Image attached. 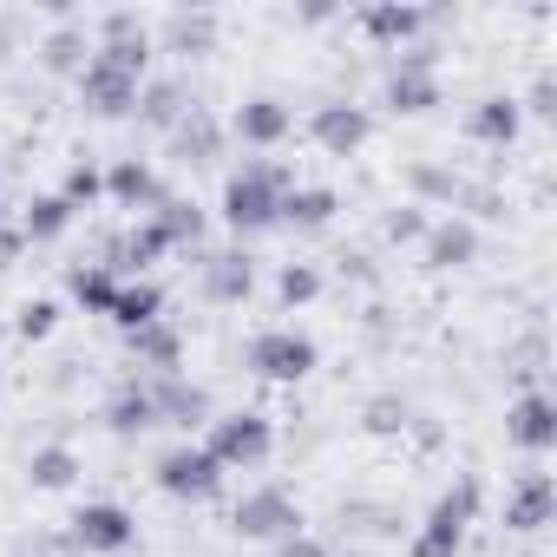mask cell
<instances>
[{
	"mask_svg": "<svg viewBox=\"0 0 557 557\" xmlns=\"http://www.w3.org/2000/svg\"><path fill=\"white\" fill-rule=\"evenodd\" d=\"M472 511H479V479H459V485L426 511V524L413 531L407 557H459V544H466V531H472Z\"/></svg>",
	"mask_w": 557,
	"mask_h": 557,
	"instance_id": "cell-3",
	"label": "cell"
},
{
	"mask_svg": "<svg viewBox=\"0 0 557 557\" xmlns=\"http://www.w3.org/2000/svg\"><path fill=\"white\" fill-rule=\"evenodd\" d=\"M505 433L524 446V453H550L557 446V407H550V394H518V407L505 413Z\"/></svg>",
	"mask_w": 557,
	"mask_h": 557,
	"instance_id": "cell-12",
	"label": "cell"
},
{
	"mask_svg": "<svg viewBox=\"0 0 557 557\" xmlns=\"http://www.w3.org/2000/svg\"><path fill=\"white\" fill-rule=\"evenodd\" d=\"M335 216V190H315V184H296L283 197V223H302V230H322Z\"/></svg>",
	"mask_w": 557,
	"mask_h": 557,
	"instance_id": "cell-30",
	"label": "cell"
},
{
	"mask_svg": "<svg viewBox=\"0 0 557 557\" xmlns=\"http://www.w3.org/2000/svg\"><path fill=\"white\" fill-rule=\"evenodd\" d=\"M289 106L283 99H249V106H236V119H230V132L243 138V145H283L289 138Z\"/></svg>",
	"mask_w": 557,
	"mask_h": 557,
	"instance_id": "cell-16",
	"label": "cell"
},
{
	"mask_svg": "<svg viewBox=\"0 0 557 557\" xmlns=\"http://www.w3.org/2000/svg\"><path fill=\"white\" fill-rule=\"evenodd\" d=\"M106 197H112V203H125V210H158V203H164V190H158L151 164H138V158H119V164L106 171Z\"/></svg>",
	"mask_w": 557,
	"mask_h": 557,
	"instance_id": "cell-17",
	"label": "cell"
},
{
	"mask_svg": "<svg viewBox=\"0 0 557 557\" xmlns=\"http://www.w3.org/2000/svg\"><path fill=\"white\" fill-rule=\"evenodd\" d=\"M407 177H413V190H420L426 203H459V197H466V203H492V197H479V190H466V184H459L453 171H440V164H413Z\"/></svg>",
	"mask_w": 557,
	"mask_h": 557,
	"instance_id": "cell-29",
	"label": "cell"
},
{
	"mask_svg": "<svg viewBox=\"0 0 557 557\" xmlns=\"http://www.w3.org/2000/svg\"><path fill=\"white\" fill-rule=\"evenodd\" d=\"M40 60H47L53 73H86V60H92V34L73 21V27H60V34L40 47Z\"/></svg>",
	"mask_w": 557,
	"mask_h": 557,
	"instance_id": "cell-26",
	"label": "cell"
},
{
	"mask_svg": "<svg viewBox=\"0 0 557 557\" xmlns=\"http://www.w3.org/2000/svg\"><path fill=\"white\" fill-rule=\"evenodd\" d=\"M249 368H256L262 381H302V374L315 368V342L296 335V329H269V335L249 342Z\"/></svg>",
	"mask_w": 557,
	"mask_h": 557,
	"instance_id": "cell-5",
	"label": "cell"
},
{
	"mask_svg": "<svg viewBox=\"0 0 557 557\" xmlns=\"http://www.w3.org/2000/svg\"><path fill=\"white\" fill-rule=\"evenodd\" d=\"M106 426H112V433H145V426H158L151 381H125V387L112 394V407H106Z\"/></svg>",
	"mask_w": 557,
	"mask_h": 557,
	"instance_id": "cell-21",
	"label": "cell"
},
{
	"mask_svg": "<svg viewBox=\"0 0 557 557\" xmlns=\"http://www.w3.org/2000/svg\"><path fill=\"white\" fill-rule=\"evenodd\" d=\"M466 132L485 138V145H511L518 138V99H479L472 119H466Z\"/></svg>",
	"mask_w": 557,
	"mask_h": 557,
	"instance_id": "cell-22",
	"label": "cell"
},
{
	"mask_svg": "<svg viewBox=\"0 0 557 557\" xmlns=\"http://www.w3.org/2000/svg\"><path fill=\"white\" fill-rule=\"evenodd\" d=\"M433 60H440L433 47H407V53H400L394 79H387V106H394V112H426V106H440Z\"/></svg>",
	"mask_w": 557,
	"mask_h": 557,
	"instance_id": "cell-8",
	"label": "cell"
},
{
	"mask_svg": "<svg viewBox=\"0 0 557 557\" xmlns=\"http://www.w3.org/2000/svg\"><path fill=\"white\" fill-rule=\"evenodd\" d=\"M322 296V269L315 262H289L283 269V302H315Z\"/></svg>",
	"mask_w": 557,
	"mask_h": 557,
	"instance_id": "cell-35",
	"label": "cell"
},
{
	"mask_svg": "<svg viewBox=\"0 0 557 557\" xmlns=\"http://www.w3.org/2000/svg\"><path fill=\"white\" fill-rule=\"evenodd\" d=\"M138 537V518L125 505H86L73 518V550H125Z\"/></svg>",
	"mask_w": 557,
	"mask_h": 557,
	"instance_id": "cell-10",
	"label": "cell"
},
{
	"mask_svg": "<svg viewBox=\"0 0 557 557\" xmlns=\"http://www.w3.org/2000/svg\"><path fill=\"white\" fill-rule=\"evenodd\" d=\"M269 420L262 413H223V420H210V440H203V453L216 459V466H256V459H269Z\"/></svg>",
	"mask_w": 557,
	"mask_h": 557,
	"instance_id": "cell-4",
	"label": "cell"
},
{
	"mask_svg": "<svg viewBox=\"0 0 557 557\" xmlns=\"http://www.w3.org/2000/svg\"><path fill=\"white\" fill-rule=\"evenodd\" d=\"M151 223H158V236H164L171 249H177V243H197V236H203V210H197V203H184V197H164Z\"/></svg>",
	"mask_w": 557,
	"mask_h": 557,
	"instance_id": "cell-31",
	"label": "cell"
},
{
	"mask_svg": "<svg viewBox=\"0 0 557 557\" xmlns=\"http://www.w3.org/2000/svg\"><path fill=\"white\" fill-rule=\"evenodd\" d=\"M283 557H329V544H322V537H309V531H296V537L283 544Z\"/></svg>",
	"mask_w": 557,
	"mask_h": 557,
	"instance_id": "cell-40",
	"label": "cell"
},
{
	"mask_svg": "<svg viewBox=\"0 0 557 557\" xmlns=\"http://www.w3.org/2000/svg\"><path fill=\"white\" fill-rule=\"evenodd\" d=\"M119 40H145V21L138 14H106L99 21V47H119Z\"/></svg>",
	"mask_w": 557,
	"mask_h": 557,
	"instance_id": "cell-38",
	"label": "cell"
},
{
	"mask_svg": "<svg viewBox=\"0 0 557 557\" xmlns=\"http://www.w3.org/2000/svg\"><path fill=\"white\" fill-rule=\"evenodd\" d=\"M361 27H368L381 47H400V40H413V34L426 27V14H420V8H368Z\"/></svg>",
	"mask_w": 557,
	"mask_h": 557,
	"instance_id": "cell-25",
	"label": "cell"
},
{
	"mask_svg": "<svg viewBox=\"0 0 557 557\" xmlns=\"http://www.w3.org/2000/svg\"><path fill=\"white\" fill-rule=\"evenodd\" d=\"M158 40H164V53H210V40H216V14H171Z\"/></svg>",
	"mask_w": 557,
	"mask_h": 557,
	"instance_id": "cell-23",
	"label": "cell"
},
{
	"mask_svg": "<svg viewBox=\"0 0 557 557\" xmlns=\"http://www.w3.org/2000/svg\"><path fill=\"white\" fill-rule=\"evenodd\" d=\"M472 256H479V230L466 216H446V223L426 230V262L433 269H466Z\"/></svg>",
	"mask_w": 557,
	"mask_h": 557,
	"instance_id": "cell-18",
	"label": "cell"
},
{
	"mask_svg": "<svg viewBox=\"0 0 557 557\" xmlns=\"http://www.w3.org/2000/svg\"><path fill=\"white\" fill-rule=\"evenodd\" d=\"M550 524V479L544 472H524L511 492H505V531H544Z\"/></svg>",
	"mask_w": 557,
	"mask_h": 557,
	"instance_id": "cell-15",
	"label": "cell"
},
{
	"mask_svg": "<svg viewBox=\"0 0 557 557\" xmlns=\"http://www.w3.org/2000/svg\"><path fill=\"white\" fill-rule=\"evenodd\" d=\"M27 249V236H21V223H0V269H8L14 256Z\"/></svg>",
	"mask_w": 557,
	"mask_h": 557,
	"instance_id": "cell-39",
	"label": "cell"
},
{
	"mask_svg": "<svg viewBox=\"0 0 557 557\" xmlns=\"http://www.w3.org/2000/svg\"><path fill=\"white\" fill-rule=\"evenodd\" d=\"M14 329H21V335H27V342H47V335H53V329H60V309H53V302H27V309H21V322H14Z\"/></svg>",
	"mask_w": 557,
	"mask_h": 557,
	"instance_id": "cell-37",
	"label": "cell"
},
{
	"mask_svg": "<svg viewBox=\"0 0 557 557\" xmlns=\"http://www.w3.org/2000/svg\"><path fill=\"white\" fill-rule=\"evenodd\" d=\"M309 132H315V145H322V151L348 158V151H361V145H368L374 119H368V106H348V99H335V106H315Z\"/></svg>",
	"mask_w": 557,
	"mask_h": 557,
	"instance_id": "cell-9",
	"label": "cell"
},
{
	"mask_svg": "<svg viewBox=\"0 0 557 557\" xmlns=\"http://www.w3.org/2000/svg\"><path fill=\"white\" fill-rule=\"evenodd\" d=\"M125 335H138V329H151L158 315H164V296L151 289V283H119V296H112V309H106Z\"/></svg>",
	"mask_w": 557,
	"mask_h": 557,
	"instance_id": "cell-20",
	"label": "cell"
},
{
	"mask_svg": "<svg viewBox=\"0 0 557 557\" xmlns=\"http://www.w3.org/2000/svg\"><path fill=\"white\" fill-rule=\"evenodd\" d=\"M132 355H138L145 368H158V374H177V361H184V342H177V329L151 322V329H138V335H132Z\"/></svg>",
	"mask_w": 557,
	"mask_h": 557,
	"instance_id": "cell-24",
	"label": "cell"
},
{
	"mask_svg": "<svg viewBox=\"0 0 557 557\" xmlns=\"http://www.w3.org/2000/svg\"><path fill=\"white\" fill-rule=\"evenodd\" d=\"M203 289H210V302H243V296L256 289V256H249V249H216V256H203Z\"/></svg>",
	"mask_w": 557,
	"mask_h": 557,
	"instance_id": "cell-13",
	"label": "cell"
},
{
	"mask_svg": "<svg viewBox=\"0 0 557 557\" xmlns=\"http://www.w3.org/2000/svg\"><path fill=\"white\" fill-rule=\"evenodd\" d=\"M236 531H243V537H296V531H302V518H296V498H289L283 485H262V492H249V498L236 505Z\"/></svg>",
	"mask_w": 557,
	"mask_h": 557,
	"instance_id": "cell-7",
	"label": "cell"
},
{
	"mask_svg": "<svg viewBox=\"0 0 557 557\" xmlns=\"http://www.w3.org/2000/svg\"><path fill=\"white\" fill-rule=\"evenodd\" d=\"M60 197H66V203H73V210H79V203H92V197H106V171H99V164H86V158H79V164H73V171H66V190H60Z\"/></svg>",
	"mask_w": 557,
	"mask_h": 557,
	"instance_id": "cell-34",
	"label": "cell"
},
{
	"mask_svg": "<svg viewBox=\"0 0 557 557\" xmlns=\"http://www.w3.org/2000/svg\"><path fill=\"white\" fill-rule=\"evenodd\" d=\"M158 485H164L171 498H210V492L223 485V466H216L203 446H171V453L158 459Z\"/></svg>",
	"mask_w": 557,
	"mask_h": 557,
	"instance_id": "cell-6",
	"label": "cell"
},
{
	"mask_svg": "<svg viewBox=\"0 0 557 557\" xmlns=\"http://www.w3.org/2000/svg\"><path fill=\"white\" fill-rule=\"evenodd\" d=\"M289 190H296L289 164L249 158V164H243V171H230V184H223V216H230V230H236V236H249V230L283 223V197H289Z\"/></svg>",
	"mask_w": 557,
	"mask_h": 557,
	"instance_id": "cell-2",
	"label": "cell"
},
{
	"mask_svg": "<svg viewBox=\"0 0 557 557\" xmlns=\"http://www.w3.org/2000/svg\"><path fill=\"white\" fill-rule=\"evenodd\" d=\"M66 223H73V203L66 197H34L27 216H21V236L27 243H53V236H66Z\"/></svg>",
	"mask_w": 557,
	"mask_h": 557,
	"instance_id": "cell-27",
	"label": "cell"
},
{
	"mask_svg": "<svg viewBox=\"0 0 557 557\" xmlns=\"http://www.w3.org/2000/svg\"><path fill=\"white\" fill-rule=\"evenodd\" d=\"M151 407H158V426H210V394L184 374H158L151 381Z\"/></svg>",
	"mask_w": 557,
	"mask_h": 557,
	"instance_id": "cell-11",
	"label": "cell"
},
{
	"mask_svg": "<svg viewBox=\"0 0 557 557\" xmlns=\"http://www.w3.org/2000/svg\"><path fill=\"white\" fill-rule=\"evenodd\" d=\"M426 203H400V210H387L381 216V230H387V243H413V236H426V216H420Z\"/></svg>",
	"mask_w": 557,
	"mask_h": 557,
	"instance_id": "cell-36",
	"label": "cell"
},
{
	"mask_svg": "<svg viewBox=\"0 0 557 557\" xmlns=\"http://www.w3.org/2000/svg\"><path fill=\"white\" fill-rule=\"evenodd\" d=\"M184 112H190V92H184V79H145V86H138V119H145V125L171 132Z\"/></svg>",
	"mask_w": 557,
	"mask_h": 557,
	"instance_id": "cell-19",
	"label": "cell"
},
{
	"mask_svg": "<svg viewBox=\"0 0 557 557\" xmlns=\"http://www.w3.org/2000/svg\"><path fill=\"white\" fill-rule=\"evenodd\" d=\"M27 472H34V485H47V492H60V485H73V479H79V459H73L66 446H40Z\"/></svg>",
	"mask_w": 557,
	"mask_h": 557,
	"instance_id": "cell-32",
	"label": "cell"
},
{
	"mask_svg": "<svg viewBox=\"0 0 557 557\" xmlns=\"http://www.w3.org/2000/svg\"><path fill=\"white\" fill-rule=\"evenodd\" d=\"M368 433H407L413 426V407L407 400H394V394H381V400H368Z\"/></svg>",
	"mask_w": 557,
	"mask_h": 557,
	"instance_id": "cell-33",
	"label": "cell"
},
{
	"mask_svg": "<svg viewBox=\"0 0 557 557\" xmlns=\"http://www.w3.org/2000/svg\"><path fill=\"white\" fill-rule=\"evenodd\" d=\"M550 99H557V92H550V79H537V86H531V112H557Z\"/></svg>",
	"mask_w": 557,
	"mask_h": 557,
	"instance_id": "cell-41",
	"label": "cell"
},
{
	"mask_svg": "<svg viewBox=\"0 0 557 557\" xmlns=\"http://www.w3.org/2000/svg\"><path fill=\"white\" fill-rule=\"evenodd\" d=\"M145 60H151V34L145 40H119V47H92L86 73H79V92L92 112L119 119L138 106V86H145Z\"/></svg>",
	"mask_w": 557,
	"mask_h": 557,
	"instance_id": "cell-1",
	"label": "cell"
},
{
	"mask_svg": "<svg viewBox=\"0 0 557 557\" xmlns=\"http://www.w3.org/2000/svg\"><path fill=\"white\" fill-rule=\"evenodd\" d=\"M171 151H177L184 164H216V158H223V125H216L203 106H190V112L171 125Z\"/></svg>",
	"mask_w": 557,
	"mask_h": 557,
	"instance_id": "cell-14",
	"label": "cell"
},
{
	"mask_svg": "<svg viewBox=\"0 0 557 557\" xmlns=\"http://www.w3.org/2000/svg\"><path fill=\"white\" fill-rule=\"evenodd\" d=\"M66 283H73V296L86 302V309H112V296H119V275L106 269V262H73V275H66Z\"/></svg>",
	"mask_w": 557,
	"mask_h": 557,
	"instance_id": "cell-28",
	"label": "cell"
}]
</instances>
